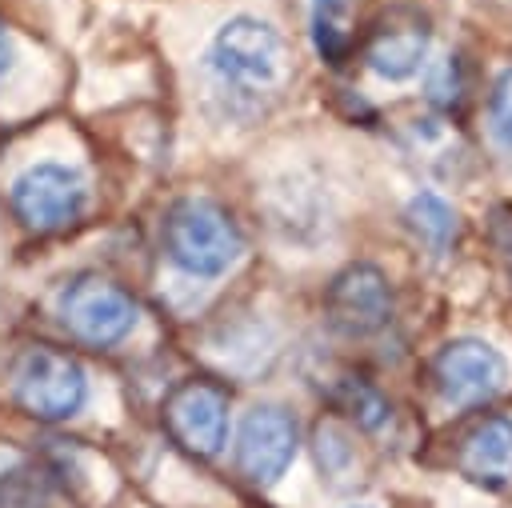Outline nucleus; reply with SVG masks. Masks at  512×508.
Here are the masks:
<instances>
[{
	"mask_svg": "<svg viewBox=\"0 0 512 508\" xmlns=\"http://www.w3.org/2000/svg\"><path fill=\"white\" fill-rule=\"evenodd\" d=\"M428 40H432L428 24L420 16H412V12H400V16H388L372 32V40L364 48V60L380 80L400 84V80L420 72L424 56H428Z\"/></svg>",
	"mask_w": 512,
	"mask_h": 508,
	"instance_id": "obj_11",
	"label": "nucleus"
},
{
	"mask_svg": "<svg viewBox=\"0 0 512 508\" xmlns=\"http://www.w3.org/2000/svg\"><path fill=\"white\" fill-rule=\"evenodd\" d=\"M404 220H408V228H412L432 252H444V248L452 244V236H456V212H452L436 192L412 196L408 208H404Z\"/></svg>",
	"mask_w": 512,
	"mask_h": 508,
	"instance_id": "obj_12",
	"label": "nucleus"
},
{
	"mask_svg": "<svg viewBox=\"0 0 512 508\" xmlns=\"http://www.w3.org/2000/svg\"><path fill=\"white\" fill-rule=\"evenodd\" d=\"M348 0H312V36H316V48L336 60L348 44Z\"/></svg>",
	"mask_w": 512,
	"mask_h": 508,
	"instance_id": "obj_13",
	"label": "nucleus"
},
{
	"mask_svg": "<svg viewBox=\"0 0 512 508\" xmlns=\"http://www.w3.org/2000/svg\"><path fill=\"white\" fill-rule=\"evenodd\" d=\"M324 312L340 336H372L392 320V284L376 264H348L332 276Z\"/></svg>",
	"mask_w": 512,
	"mask_h": 508,
	"instance_id": "obj_8",
	"label": "nucleus"
},
{
	"mask_svg": "<svg viewBox=\"0 0 512 508\" xmlns=\"http://www.w3.org/2000/svg\"><path fill=\"white\" fill-rule=\"evenodd\" d=\"M164 252L188 276H224L240 252L244 236L232 212L208 196H184L164 212Z\"/></svg>",
	"mask_w": 512,
	"mask_h": 508,
	"instance_id": "obj_1",
	"label": "nucleus"
},
{
	"mask_svg": "<svg viewBox=\"0 0 512 508\" xmlns=\"http://www.w3.org/2000/svg\"><path fill=\"white\" fill-rule=\"evenodd\" d=\"M12 396L32 420L60 424L84 408L88 376L72 352L52 344H28L12 368Z\"/></svg>",
	"mask_w": 512,
	"mask_h": 508,
	"instance_id": "obj_2",
	"label": "nucleus"
},
{
	"mask_svg": "<svg viewBox=\"0 0 512 508\" xmlns=\"http://www.w3.org/2000/svg\"><path fill=\"white\" fill-rule=\"evenodd\" d=\"M12 212L16 220L36 232V236H52V232H64L72 228L80 216H84V204H88V184L76 168L68 164H56V160H40V164H28L16 180H12Z\"/></svg>",
	"mask_w": 512,
	"mask_h": 508,
	"instance_id": "obj_4",
	"label": "nucleus"
},
{
	"mask_svg": "<svg viewBox=\"0 0 512 508\" xmlns=\"http://www.w3.org/2000/svg\"><path fill=\"white\" fill-rule=\"evenodd\" d=\"M60 324L88 348H112L136 328V300L100 272H80L60 288Z\"/></svg>",
	"mask_w": 512,
	"mask_h": 508,
	"instance_id": "obj_3",
	"label": "nucleus"
},
{
	"mask_svg": "<svg viewBox=\"0 0 512 508\" xmlns=\"http://www.w3.org/2000/svg\"><path fill=\"white\" fill-rule=\"evenodd\" d=\"M12 60H16V44H12V32H8V24L0 20V76L12 68Z\"/></svg>",
	"mask_w": 512,
	"mask_h": 508,
	"instance_id": "obj_16",
	"label": "nucleus"
},
{
	"mask_svg": "<svg viewBox=\"0 0 512 508\" xmlns=\"http://www.w3.org/2000/svg\"><path fill=\"white\" fill-rule=\"evenodd\" d=\"M208 68L232 84H272L284 72V40L260 16H232L208 44Z\"/></svg>",
	"mask_w": 512,
	"mask_h": 508,
	"instance_id": "obj_5",
	"label": "nucleus"
},
{
	"mask_svg": "<svg viewBox=\"0 0 512 508\" xmlns=\"http://www.w3.org/2000/svg\"><path fill=\"white\" fill-rule=\"evenodd\" d=\"M504 376H508L504 356L488 340H476V336L448 340L432 360V380H436L440 396L460 408L492 400L504 388Z\"/></svg>",
	"mask_w": 512,
	"mask_h": 508,
	"instance_id": "obj_9",
	"label": "nucleus"
},
{
	"mask_svg": "<svg viewBox=\"0 0 512 508\" xmlns=\"http://www.w3.org/2000/svg\"><path fill=\"white\" fill-rule=\"evenodd\" d=\"M164 428L188 456H220L228 440V392L216 380H180L164 400Z\"/></svg>",
	"mask_w": 512,
	"mask_h": 508,
	"instance_id": "obj_6",
	"label": "nucleus"
},
{
	"mask_svg": "<svg viewBox=\"0 0 512 508\" xmlns=\"http://www.w3.org/2000/svg\"><path fill=\"white\" fill-rule=\"evenodd\" d=\"M296 448H300V428L292 412H284L280 404H260L240 424L236 468L248 484L268 488L288 472V464L296 460Z\"/></svg>",
	"mask_w": 512,
	"mask_h": 508,
	"instance_id": "obj_7",
	"label": "nucleus"
},
{
	"mask_svg": "<svg viewBox=\"0 0 512 508\" xmlns=\"http://www.w3.org/2000/svg\"><path fill=\"white\" fill-rule=\"evenodd\" d=\"M428 96H432L436 104H452V100L460 96V76H456V60H452V56L432 72V80H428Z\"/></svg>",
	"mask_w": 512,
	"mask_h": 508,
	"instance_id": "obj_15",
	"label": "nucleus"
},
{
	"mask_svg": "<svg viewBox=\"0 0 512 508\" xmlns=\"http://www.w3.org/2000/svg\"><path fill=\"white\" fill-rule=\"evenodd\" d=\"M456 468L488 492H500L512 484V420L508 416H484L476 420L456 452Z\"/></svg>",
	"mask_w": 512,
	"mask_h": 508,
	"instance_id": "obj_10",
	"label": "nucleus"
},
{
	"mask_svg": "<svg viewBox=\"0 0 512 508\" xmlns=\"http://www.w3.org/2000/svg\"><path fill=\"white\" fill-rule=\"evenodd\" d=\"M488 128H492V140L512 156V68H504L500 80L492 84V96H488Z\"/></svg>",
	"mask_w": 512,
	"mask_h": 508,
	"instance_id": "obj_14",
	"label": "nucleus"
}]
</instances>
